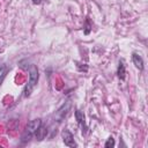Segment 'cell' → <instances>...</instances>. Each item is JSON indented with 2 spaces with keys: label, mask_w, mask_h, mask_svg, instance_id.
Here are the masks:
<instances>
[{
  "label": "cell",
  "mask_w": 148,
  "mask_h": 148,
  "mask_svg": "<svg viewBox=\"0 0 148 148\" xmlns=\"http://www.w3.org/2000/svg\"><path fill=\"white\" fill-rule=\"evenodd\" d=\"M61 136H62V141L67 147H77V143L74 141V136L73 134L68 131V130H64L61 132Z\"/></svg>",
  "instance_id": "4"
},
{
  "label": "cell",
  "mask_w": 148,
  "mask_h": 148,
  "mask_svg": "<svg viewBox=\"0 0 148 148\" xmlns=\"http://www.w3.org/2000/svg\"><path fill=\"white\" fill-rule=\"evenodd\" d=\"M114 146V140H113V138L111 136V138H109L108 140H106V142L104 143V147L105 148H110V147H113Z\"/></svg>",
  "instance_id": "10"
},
{
  "label": "cell",
  "mask_w": 148,
  "mask_h": 148,
  "mask_svg": "<svg viewBox=\"0 0 148 148\" xmlns=\"http://www.w3.org/2000/svg\"><path fill=\"white\" fill-rule=\"evenodd\" d=\"M32 2H34L35 5H38V3H40V2H42V0H32Z\"/></svg>",
  "instance_id": "11"
},
{
  "label": "cell",
  "mask_w": 148,
  "mask_h": 148,
  "mask_svg": "<svg viewBox=\"0 0 148 148\" xmlns=\"http://www.w3.org/2000/svg\"><path fill=\"white\" fill-rule=\"evenodd\" d=\"M117 74L119 76L120 80H125V75H126V71H125V65L123 61L119 62L118 65V69H117Z\"/></svg>",
  "instance_id": "8"
},
{
  "label": "cell",
  "mask_w": 148,
  "mask_h": 148,
  "mask_svg": "<svg viewBox=\"0 0 148 148\" xmlns=\"http://www.w3.org/2000/svg\"><path fill=\"white\" fill-rule=\"evenodd\" d=\"M7 73V66L6 65H0V83L3 80V77L6 76Z\"/></svg>",
  "instance_id": "9"
},
{
  "label": "cell",
  "mask_w": 148,
  "mask_h": 148,
  "mask_svg": "<svg viewBox=\"0 0 148 148\" xmlns=\"http://www.w3.org/2000/svg\"><path fill=\"white\" fill-rule=\"evenodd\" d=\"M75 118H76L77 123L80 124V126L82 128V133H86L87 126H86V117H84V113L81 110H76L75 111Z\"/></svg>",
  "instance_id": "5"
},
{
  "label": "cell",
  "mask_w": 148,
  "mask_h": 148,
  "mask_svg": "<svg viewBox=\"0 0 148 148\" xmlns=\"http://www.w3.org/2000/svg\"><path fill=\"white\" fill-rule=\"evenodd\" d=\"M132 61H133V64L135 65L136 68H139L140 71L143 69V60H142L141 56H139L138 53H133L132 54Z\"/></svg>",
  "instance_id": "7"
},
{
  "label": "cell",
  "mask_w": 148,
  "mask_h": 148,
  "mask_svg": "<svg viewBox=\"0 0 148 148\" xmlns=\"http://www.w3.org/2000/svg\"><path fill=\"white\" fill-rule=\"evenodd\" d=\"M35 138H36V140H38V141H42V140H44L45 138H46V135H47V128L46 127H44V126H40L36 132H35Z\"/></svg>",
  "instance_id": "6"
},
{
  "label": "cell",
  "mask_w": 148,
  "mask_h": 148,
  "mask_svg": "<svg viewBox=\"0 0 148 148\" xmlns=\"http://www.w3.org/2000/svg\"><path fill=\"white\" fill-rule=\"evenodd\" d=\"M71 106H72V103H71V101H67V102H65L59 109H58V111L56 112V119L58 120V121H61L66 116H67V113L69 112V110H71Z\"/></svg>",
  "instance_id": "3"
},
{
  "label": "cell",
  "mask_w": 148,
  "mask_h": 148,
  "mask_svg": "<svg viewBox=\"0 0 148 148\" xmlns=\"http://www.w3.org/2000/svg\"><path fill=\"white\" fill-rule=\"evenodd\" d=\"M38 77H39V74H38L37 67L35 65H30V67H29V82H28V84L25 86V89H24V96L25 97L30 96L32 89L35 88V86L38 82Z\"/></svg>",
  "instance_id": "1"
},
{
  "label": "cell",
  "mask_w": 148,
  "mask_h": 148,
  "mask_svg": "<svg viewBox=\"0 0 148 148\" xmlns=\"http://www.w3.org/2000/svg\"><path fill=\"white\" fill-rule=\"evenodd\" d=\"M42 126V120L40 119H34L28 123L27 125V128L24 131V133L22 134V138H21V141L22 142H27L30 140V138L35 134V132Z\"/></svg>",
  "instance_id": "2"
}]
</instances>
